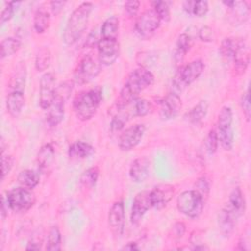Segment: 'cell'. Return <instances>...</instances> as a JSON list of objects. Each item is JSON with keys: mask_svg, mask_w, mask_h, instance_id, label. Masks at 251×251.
Segmentation results:
<instances>
[{"mask_svg": "<svg viewBox=\"0 0 251 251\" xmlns=\"http://www.w3.org/2000/svg\"><path fill=\"white\" fill-rule=\"evenodd\" d=\"M153 74L146 68L140 67L133 70L126 77V82L120 92L116 106L118 110H123L132 101L138 98L140 92L154 83Z\"/></svg>", "mask_w": 251, "mask_h": 251, "instance_id": "6da1fadb", "label": "cell"}, {"mask_svg": "<svg viewBox=\"0 0 251 251\" xmlns=\"http://www.w3.org/2000/svg\"><path fill=\"white\" fill-rule=\"evenodd\" d=\"M92 10V3L83 2L71 14L63 33V40L67 45L75 44L84 33Z\"/></svg>", "mask_w": 251, "mask_h": 251, "instance_id": "7a4b0ae2", "label": "cell"}, {"mask_svg": "<svg viewBox=\"0 0 251 251\" xmlns=\"http://www.w3.org/2000/svg\"><path fill=\"white\" fill-rule=\"evenodd\" d=\"M102 101V89L91 88L79 93L74 101V111L80 121H88L96 114Z\"/></svg>", "mask_w": 251, "mask_h": 251, "instance_id": "3957f363", "label": "cell"}, {"mask_svg": "<svg viewBox=\"0 0 251 251\" xmlns=\"http://www.w3.org/2000/svg\"><path fill=\"white\" fill-rule=\"evenodd\" d=\"M205 69L204 62L196 59L189 64L180 67L172 80V92L179 95L189 84L194 82Z\"/></svg>", "mask_w": 251, "mask_h": 251, "instance_id": "277c9868", "label": "cell"}, {"mask_svg": "<svg viewBox=\"0 0 251 251\" xmlns=\"http://www.w3.org/2000/svg\"><path fill=\"white\" fill-rule=\"evenodd\" d=\"M204 198L195 189L182 191L176 199L178 211L189 218H197L204 208Z\"/></svg>", "mask_w": 251, "mask_h": 251, "instance_id": "5b68a950", "label": "cell"}, {"mask_svg": "<svg viewBox=\"0 0 251 251\" xmlns=\"http://www.w3.org/2000/svg\"><path fill=\"white\" fill-rule=\"evenodd\" d=\"M7 200L12 211L16 213H25L33 207L36 198L31 189L20 186L7 192Z\"/></svg>", "mask_w": 251, "mask_h": 251, "instance_id": "8992f818", "label": "cell"}, {"mask_svg": "<svg viewBox=\"0 0 251 251\" xmlns=\"http://www.w3.org/2000/svg\"><path fill=\"white\" fill-rule=\"evenodd\" d=\"M161 19L152 9L145 10L136 20L134 25V31L140 38H149L160 26Z\"/></svg>", "mask_w": 251, "mask_h": 251, "instance_id": "52a82bcc", "label": "cell"}, {"mask_svg": "<svg viewBox=\"0 0 251 251\" xmlns=\"http://www.w3.org/2000/svg\"><path fill=\"white\" fill-rule=\"evenodd\" d=\"M101 71V64L92 56L85 55L79 63L74 74V79L78 84H85L95 78Z\"/></svg>", "mask_w": 251, "mask_h": 251, "instance_id": "ba28073f", "label": "cell"}, {"mask_svg": "<svg viewBox=\"0 0 251 251\" xmlns=\"http://www.w3.org/2000/svg\"><path fill=\"white\" fill-rule=\"evenodd\" d=\"M145 126L136 124L126 128L120 135L118 145L122 151H130L135 148L143 138L145 133Z\"/></svg>", "mask_w": 251, "mask_h": 251, "instance_id": "9c48e42d", "label": "cell"}, {"mask_svg": "<svg viewBox=\"0 0 251 251\" xmlns=\"http://www.w3.org/2000/svg\"><path fill=\"white\" fill-rule=\"evenodd\" d=\"M56 77L53 73H45L39 83V105L43 110L48 108L53 103L56 97Z\"/></svg>", "mask_w": 251, "mask_h": 251, "instance_id": "30bf717a", "label": "cell"}, {"mask_svg": "<svg viewBox=\"0 0 251 251\" xmlns=\"http://www.w3.org/2000/svg\"><path fill=\"white\" fill-rule=\"evenodd\" d=\"M98 61L103 66L113 65L120 54V44L117 39L102 38L97 44Z\"/></svg>", "mask_w": 251, "mask_h": 251, "instance_id": "8fae6325", "label": "cell"}, {"mask_svg": "<svg viewBox=\"0 0 251 251\" xmlns=\"http://www.w3.org/2000/svg\"><path fill=\"white\" fill-rule=\"evenodd\" d=\"M108 224L114 235L121 236L124 233L126 215L123 200H118L112 205L108 214Z\"/></svg>", "mask_w": 251, "mask_h": 251, "instance_id": "7c38bea8", "label": "cell"}, {"mask_svg": "<svg viewBox=\"0 0 251 251\" xmlns=\"http://www.w3.org/2000/svg\"><path fill=\"white\" fill-rule=\"evenodd\" d=\"M150 208H151L150 191L144 190V191L138 192L134 196V199L132 202L131 214H130L131 223L134 225H137Z\"/></svg>", "mask_w": 251, "mask_h": 251, "instance_id": "4fadbf2b", "label": "cell"}, {"mask_svg": "<svg viewBox=\"0 0 251 251\" xmlns=\"http://www.w3.org/2000/svg\"><path fill=\"white\" fill-rule=\"evenodd\" d=\"M181 107L179 95L171 92L160 103V117L166 121L175 119L181 110Z\"/></svg>", "mask_w": 251, "mask_h": 251, "instance_id": "5bb4252c", "label": "cell"}, {"mask_svg": "<svg viewBox=\"0 0 251 251\" xmlns=\"http://www.w3.org/2000/svg\"><path fill=\"white\" fill-rule=\"evenodd\" d=\"M175 194V187L171 184H160L150 191L151 207L161 210L173 198Z\"/></svg>", "mask_w": 251, "mask_h": 251, "instance_id": "9a60e30c", "label": "cell"}, {"mask_svg": "<svg viewBox=\"0 0 251 251\" xmlns=\"http://www.w3.org/2000/svg\"><path fill=\"white\" fill-rule=\"evenodd\" d=\"M226 210H228L236 219L244 214L246 208V202L244 198V194L239 186L234 187L228 196V200L226 205L225 206Z\"/></svg>", "mask_w": 251, "mask_h": 251, "instance_id": "2e32d148", "label": "cell"}, {"mask_svg": "<svg viewBox=\"0 0 251 251\" xmlns=\"http://www.w3.org/2000/svg\"><path fill=\"white\" fill-rule=\"evenodd\" d=\"M150 161L147 157L136 158L129 167V177L136 183L143 182L149 176Z\"/></svg>", "mask_w": 251, "mask_h": 251, "instance_id": "e0dca14e", "label": "cell"}, {"mask_svg": "<svg viewBox=\"0 0 251 251\" xmlns=\"http://www.w3.org/2000/svg\"><path fill=\"white\" fill-rule=\"evenodd\" d=\"M250 61V55H249V49L247 44L243 39H238L237 46L235 48L232 62L234 63V69L238 74H243Z\"/></svg>", "mask_w": 251, "mask_h": 251, "instance_id": "ac0fdd59", "label": "cell"}, {"mask_svg": "<svg viewBox=\"0 0 251 251\" xmlns=\"http://www.w3.org/2000/svg\"><path fill=\"white\" fill-rule=\"evenodd\" d=\"M65 115V100L55 97L53 103L47 110L46 122L50 127L57 126L64 119Z\"/></svg>", "mask_w": 251, "mask_h": 251, "instance_id": "d6986e66", "label": "cell"}, {"mask_svg": "<svg viewBox=\"0 0 251 251\" xmlns=\"http://www.w3.org/2000/svg\"><path fill=\"white\" fill-rule=\"evenodd\" d=\"M25 98L23 91H11L6 100V107L8 113L13 118H18L25 106Z\"/></svg>", "mask_w": 251, "mask_h": 251, "instance_id": "ffe728a7", "label": "cell"}, {"mask_svg": "<svg viewBox=\"0 0 251 251\" xmlns=\"http://www.w3.org/2000/svg\"><path fill=\"white\" fill-rule=\"evenodd\" d=\"M236 218L225 207L218 215V226L225 237H229L235 226Z\"/></svg>", "mask_w": 251, "mask_h": 251, "instance_id": "44dd1931", "label": "cell"}, {"mask_svg": "<svg viewBox=\"0 0 251 251\" xmlns=\"http://www.w3.org/2000/svg\"><path fill=\"white\" fill-rule=\"evenodd\" d=\"M95 153V148L84 141H76L70 145L68 154L71 159H85Z\"/></svg>", "mask_w": 251, "mask_h": 251, "instance_id": "7402d4cb", "label": "cell"}, {"mask_svg": "<svg viewBox=\"0 0 251 251\" xmlns=\"http://www.w3.org/2000/svg\"><path fill=\"white\" fill-rule=\"evenodd\" d=\"M55 160V149L50 143H46L39 149L36 157L38 168L41 171H47L53 165Z\"/></svg>", "mask_w": 251, "mask_h": 251, "instance_id": "603a6c76", "label": "cell"}, {"mask_svg": "<svg viewBox=\"0 0 251 251\" xmlns=\"http://www.w3.org/2000/svg\"><path fill=\"white\" fill-rule=\"evenodd\" d=\"M153 109L150 101L143 98H136L128 106L125 108L129 117H144Z\"/></svg>", "mask_w": 251, "mask_h": 251, "instance_id": "cb8c5ba5", "label": "cell"}, {"mask_svg": "<svg viewBox=\"0 0 251 251\" xmlns=\"http://www.w3.org/2000/svg\"><path fill=\"white\" fill-rule=\"evenodd\" d=\"M192 45V39L189 34L181 33L178 35L176 43V49L174 53V59L176 64H181L186 53L189 51Z\"/></svg>", "mask_w": 251, "mask_h": 251, "instance_id": "d4e9b609", "label": "cell"}, {"mask_svg": "<svg viewBox=\"0 0 251 251\" xmlns=\"http://www.w3.org/2000/svg\"><path fill=\"white\" fill-rule=\"evenodd\" d=\"M26 79V68L24 62H20L16 67L10 80L11 91H25Z\"/></svg>", "mask_w": 251, "mask_h": 251, "instance_id": "484cf974", "label": "cell"}, {"mask_svg": "<svg viewBox=\"0 0 251 251\" xmlns=\"http://www.w3.org/2000/svg\"><path fill=\"white\" fill-rule=\"evenodd\" d=\"M217 135H218V140L221 146L226 150L229 151L233 147V142H234V134L232 130V126L231 125H218V129Z\"/></svg>", "mask_w": 251, "mask_h": 251, "instance_id": "4316f807", "label": "cell"}, {"mask_svg": "<svg viewBox=\"0 0 251 251\" xmlns=\"http://www.w3.org/2000/svg\"><path fill=\"white\" fill-rule=\"evenodd\" d=\"M208 108L209 105L207 103V101L202 100L200 102H198L192 109H190V111H188L185 115V119L187 122H189L190 124L193 125H197L200 122H202L207 113H208Z\"/></svg>", "mask_w": 251, "mask_h": 251, "instance_id": "83f0119b", "label": "cell"}, {"mask_svg": "<svg viewBox=\"0 0 251 251\" xmlns=\"http://www.w3.org/2000/svg\"><path fill=\"white\" fill-rule=\"evenodd\" d=\"M120 21L116 16H112L104 21L101 26V36L107 39H117L119 33Z\"/></svg>", "mask_w": 251, "mask_h": 251, "instance_id": "f1b7e54d", "label": "cell"}, {"mask_svg": "<svg viewBox=\"0 0 251 251\" xmlns=\"http://www.w3.org/2000/svg\"><path fill=\"white\" fill-rule=\"evenodd\" d=\"M50 24V16L46 9L43 7L38 8L33 17V28L36 33L45 32Z\"/></svg>", "mask_w": 251, "mask_h": 251, "instance_id": "f546056e", "label": "cell"}, {"mask_svg": "<svg viewBox=\"0 0 251 251\" xmlns=\"http://www.w3.org/2000/svg\"><path fill=\"white\" fill-rule=\"evenodd\" d=\"M18 182L21 186L32 190L39 183V175L32 170H23L18 175Z\"/></svg>", "mask_w": 251, "mask_h": 251, "instance_id": "4dcf8cb0", "label": "cell"}, {"mask_svg": "<svg viewBox=\"0 0 251 251\" xmlns=\"http://www.w3.org/2000/svg\"><path fill=\"white\" fill-rule=\"evenodd\" d=\"M99 177V169L98 167H90L87 170H85L82 175L80 176V185L83 188L90 189L93 188L98 180Z\"/></svg>", "mask_w": 251, "mask_h": 251, "instance_id": "1f68e13d", "label": "cell"}, {"mask_svg": "<svg viewBox=\"0 0 251 251\" xmlns=\"http://www.w3.org/2000/svg\"><path fill=\"white\" fill-rule=\"evenodd\" d=\"M237 42H238V38H231V37H226L222 41L220 46V54L225 61L226 62L232 61L233 54L237 46Z\"/></svg>", "mask_w": 251, "mask_h": 251, "instance_id": "d6a6232c", "label": "cell"}, {"mask_svg": "<svg viewBox=\"0 0 251 251\" xmlns=\"http://www.w3.org/2000/svg\"><path fill=\"white\" fill-rule=\"evenodd\" d=\"M1 59L10 57L17 53L21 48V41L15 37H7L2 40L1 45Z\"/></svg>", "mask_w": 251, "mask_h": 251, "instance_id": "836d02e7", "label": "cell"}, {"mask_svg": "<svg viewBox=\"0 0 251 251\" xmlns=\"http://www.w3.org/2000/svg\"><path fill=\"white\" fill-rule=\"evenodd\" d=\"M51 63V53L48 47L42 46L38 49L35 55V69L38 72H43L48 69Z\"/></svg>", "mask_w": 251, "mask_h": 251, "instance_id": "e575fe53", "label": "cell"}, {"mask_svg": "<svg viewBox=\"0 0 251 251\" xmlns=\"http://www.w3.org/2000/svg\"><path fill=\"white\" fill-rule=\"evenodd\" d=\"M61 245H62L61 231L57 226H54L48 231L45 248L48 251H58L61 249Z\"/></svg>", "mask_w": 251, "mask_h": 251, "instance_id": "d590c367", "label": "cell"}, {"mask_svg": "<svg viewBox=\"0 0 251 251\" xmlns=\"http://www.w3.org/2000/svg\"><path fill=\"white\" fill-rule=\"evenodd\" d=\"M229 10L231 11V15L235 19V21L239 23H244L249 17V8L246 2L233 1V4L229 8Z\"/></svg>", "mask_w": 251, "mask_h": 251, "instance_id": "8d00e7d4", "label": "cell"}, {"mask_svg": "<svg viewBox=\"0 0 251 251\" xmlns=\"http://www.w3.org/2000/svg\"><path fill=\"white\" fill-rule=\"evenodd\" d=\"M129 118H130L129 115L127 114V112L125 109L118 110V113L113 117V119L111 120V123H110L111 131L112 132L121 131L125 127L126 124Z\"/></svg>", "mask_w": 251, "mask_h": 251, "instance_id": "74e56055", "label": "cell"}, {"mask_svg": "<svg viewBox=\"0 0 251 251\" xmlns=\"http://www.w3.org/2000/svg\"><path fill=\"white\" fill-rule=\"evenodd\" d=\"M170 2L168 1H153L152 6L153 9L156 11L158 16L160 17L161 21L169 22L171 18L170 13Z\"/></svg>", "mask_w": 251, "mask_h": 251, "instance_id": "f35d334b", "label": "cell"}, {"mask_svg": "<svg viewBox=\"0 0 251 251\" xmlns=\"http://www.w3.org/2000/svg\"><path fill=\"white\" fill-rule=\"evenodd\" d=\"M205 144V150L207 152L208 155L212 156L216 153L217 149H218V145H219V140H218V135H217V131L216 129H211L204 141Z\"/></svg>", "mask_w": 251, "mask_h": 251, "instance_id": "ab89813d", "label": "cell"}, {"mask_svg": "<svg viewBox=\"0 0 251 251\" xmlns=\"http://www.w3.org/2000/svg\"><path fill=\"white\" fill-rule=\"evenodd\" d=\"M20 5H21V2H15V1L8 2L0 15V23L3 25L6 22L10 21L13 18L15 11L18 9Z\"/></svg>", "mask_w": 251, "mask_h": 251, "instance_id": "60d3db41", "label": "cell"}, {"mask_svg": "<svg viewBox=\"0 0 251 251\" xmlns=\"http://www.w3.org/2000/svg\"><path fill=\"white\" fill-rule=\"evenodd\" d=\"M73 90V84L70 81L62 82L59 86L56 88V97L62 98L63 100H67Z\"/></svg>", "mask_w": 251, "mask_h": 251, "instance_id": "b9f144b4", "label": "cell"}, {"mask_svg": "<svg viewBox=\"0 0 251 251\" xmlns=\"http://www.w3.org/2000/svg\"><path fill=\"white\" fill-rule=\"evenodd\" d=\"M240 106L243 112V115L247 122L250 121L251 116V110H250V97H249V89H247L241 96L240 100Z\"/></svg>", "mask_w": 251, "mask_h": 251, "instance_id": "7bdbcfd3", "label": "cell"}, {"mask_svg": "<svg viewBox=\"0 0 251 251\" xmlns=\"http://www.w3.org/2000/svg\"><path fill=\"white\" fill-rule=\"evenodd\" d=\"M209 11V3L207 1H195L193 10H192V15L196 17H204Z\"/></svg>", "mask_w": 251, "mask_h": 251, "instance_id": "ee69618b", "label": "cell"}, {"mask_svg": "<svg viewBox=\"0 0 251 251\" xmlns=\"http://www.w3.org/2000/svg\"><path fill=\"white\" fill-rule=\"evenodd\" d=\"M195 190L200 194L202 195L203 198L207 197L208 194H209V191H210V185H209V182L207 180L206 177L202 176L200 178L197 179L196 183H195Z\"/></svg>", "mask_w": 251, "mask_h": 251, "instance_id": "f6af8a7d", "label": "cell"}, {"mask_svg": "<svg viewBox=\"0 0 251 251\" xmlns=\"http://www.w3.org/2000/svg\"><path fill=\"white\" fill-rule=\"evenodd\" d=\"M198 37L203 42H212L215 39V32L212 27L204 25L198 30Z\"/></svg>", "mask_w": 251, "mask_h": 251, "instance_id": "bcb514c9", "label": "cell"}, {"mask_svg": "<svg viewBox=\"0 0 251 251\" xmlns=\"http://www.w3.org/2000/svg\"><path fill=\"white\" fill-rule=\"evenodd\" d=\"M2 180L5 178L7 175L10 174L13 165H14V158L11 155L2 154Z\"/></svg>", "mask_w": 251, "mask_h": 251, "instance_id": "7dc6e473", "label": "cell"}, {"mask_svg": "<svg viewBox=\"0 0 251 251\" xmlns=\"http://www.w3.org/2000/svg\"><path fill=\"white\" fill-rule=\"evenodd\" d=\"M140 7V2L136 0H130L125 3V11L129 17H134Z\"/></svg>", "mask_w": 251, "mask_h": 251, "instance_id": "c3c4849f", "label": "cell"}, {"mask_svg": "<svg viewBox=\"0 0 251 251\" xmlns=\"http://www.w3.org/2000/svg\"><path fill=\"white\" fill-rule=\"evenodd\" d=\"M65 5H66V1H51L50 8H51L52 14L55 16L59 15L63 11Z\"/></svg>", "mask_w": 251, "mask_h": 251, "instance_id": "681fc988", "label": "cell"}, {"mask_svg": "<svg viewBox=\"0 0 251 251\" xmlns=\"http://www.w3.org/2000/svg\"><path fill=\"white\" fill-rule=\"evenodd\" d=\"M250 238H249V234H242V236L240 237L239 241H238V246L237 249L239 250H249L250 249Z\"/></svg>", "mask_w": 251, "mask_h": 251, "instance_id": "f907efd6", "label": "cell"}, {"mask_svg": "<svg viewBox=\"0 0 251 251\" xmlns=\"http://www.w3.org/2000/svg\"><path fill=\"white\" fill-rule=\"evenodd\" d=\"M173 230H174L176 237H177V238L182 237V235L184 234V231H185V225L182 222H177L174 225Z\"/></svg>", "mask_w": 251, "mask_h": 251, "instance_id": "816d5d0a", "label": "cell"}, {"mask_svg": "<svg viewBox=\"0 0 251 251\" xmlns=\"http://www.w3.org/2000/svg\"><path fill=\"white\" fill-rule=\"evenodd\" d=\"M8 209H10V207H9V204H8L7 196L5 197V195H2V202H1V216H2V219H5V217L8 215Z\"/></svg>", "mask_w": 251, "mask_h": 251, "instance_id": "f5cc1de1", "label": "cell"}, {"mask_svg": "<svg viewBox=\"0 0 251 251\" xmlns=\"http://www.w3.org/2000/svg\"><path fill=\"white\" fill-rule=\"evenodd\" d=\"M194 2L195 1H185V2H183V10L188 15H192V10H193V6H194Z\"/></svg>", "mask_w": 251, "mask_h": 251, "instance_id": "db71d44e", "label": "cell"}, {"mask_svg": "<svg viewBox=\"0 0 251 251\" xmlns=\"http://www.w3.org/2000/svg\"><path fill=\"white\" fill-rule=\"evenodd\" d=\"M40 248H41L40 243H38V241H33V240L29 241L26 246L27 250H39Z\"/></svg>", "mask_w": 251, "mask_h": 251, "instance_id": "11a10c76", "label": "cell"}, {"mask_svg": "<svg viewBox=\"0 0 251 251\" xmlns=\"http://www.w3.org/2000/svg\"><path fill=\"white\" fill-rule=\"evenodd\" d=\"M123 249H125V250H135V249H138V246H137L136 242H128L126 245H125L123 247Z\"/></svg>", "mask_w": 251, "mask_h": 251, "instance_id": "9f6ffc18", "label": "cell"}]
</instances>
